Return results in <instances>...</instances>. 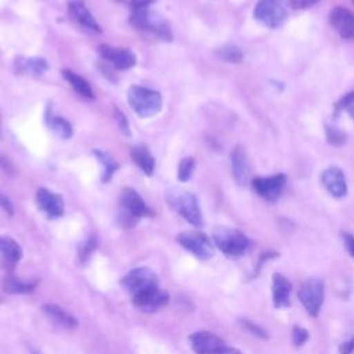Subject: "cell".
Segmentation results:
<instances>
[{"label":"cell","mask_w":354,"mask_h":354,"mask_svg":"<svg viewBox=\"0 0 354 354\" xmlns=\"http://www.w3.org/2000/svg\"><path fill=\"white\" fill-rule=\"evenodd\" d=\"M214 246L230 259L242 257L250 248V239L241 230L232 227H216L212 232Z\"/></svg>","instance_id":"1"},{"label":"cell","mask_w":354,"mask_h":354,"mask_svg":"<svg viewBox=\"0 0 354 354\" xmlns=\"http://www.w3.org/2000/svg\"><path fill=\"white\" fill-rule=\"evenodd\" d=\"M166 201L169 206L191 225L202 227L203 217L201 206L196 196L192 192H188L177 187H171L166 191Z\"/></svg>","instance_id":"2"},{"label":"cell","mask_w":354,"mask_h":354,"mask_svg":"<svg viewBox=\"0 0 354 354\" xmlns=\"http://www.w3.org/2000/svg\"><path fill=\"white\" fill-rule=\"evenodd\" d=\"M127 102L138 116L149 118L160 111L162 95L142 86H130L127 90Z\"/></svg>","instance_id":"3"},{"label":"cell","mask_w":354,"mask_h":354,"mask_svg":"<svg viewBox=\"0 0 354 354\" xmlns=\"http://www.w3.org/2000/svg\"><path fill=\"white\" fill-rule=\"evenodd\" d=\"M120 221L126 227L134 225L142 217H148L152 214L151 209L147 206L141 195L130 187L122 189L120 199Z\"/></svg>","instance_id":"4"},{"label":"cell","mask_w":354,"mask_h":354,"mask_svg":"<svg viewBox=\"0 0 354 354\" xmlns=\"http://www.w3.org/2000/svg\"><path fill=\"white\" fill-rule=\"evenodd\" d=\"M297 297L310 317H318L325 300V285L319 278H307L299 288Z\"/></svg>","instance_id":"5"},{"label":"cell","mask_w":354,"mask_h":354,"mask_svg":"<svg viewBox=\"0 0 354 354\" xmlns=\"http://www.w3.org/2000/svg\"><path fill=\"white\" fill-rule=\"evenodd\" d=\"M122 288L129 293L131 299L136 296L159 286V281L156 274L148 267H137L130 270L122 279Z\"/></svg>","instance_id":"6"},{"label":"cell","mask_w":354,"mask_h":354,"mask_svg":"<svg viewBox=\"0 0 354 354\" xmlns=\"http://www.w3.org/2000/svg\"><path fill=\"white\" fill-rule=\"evenodd\" d=\"M253 17L264 26L275 29L281 26L288 17L286 4L283 0H259L253 10Z\"/></svg>","instance_id":"7"},{"label":"cell","mask_w":354,"mask_h":354,"mask_svg":"<svg viewBox=\"0 0 354 354\" xmlns=\"http://www.w3.org/2000/svg\"><path fill=\"white\" fill-rule=\"evenodd\" d=\"M177 241L199 260H209L214 254L213 241L201 231H183L178 234Z\"/></svg>","instance_id":"8"},{"label":"cell","mask_w":354,"mask_h":354,"mask_svg":"<svg viewBox=\"0 0 354 354\" xmlns=\"http://www.w3.org/2000/svg\"><path fill=\"white\" fill-rule=\"evenodd\" d=\"M286 185V176L282 173L268 176V177H254L252 180V187L254 192L268 202L277 201L283 192Z\"/></svg>","instance_id":"9"},{"label":"cell","mask_w":354,"mask_h":354,"mask_svg":"<svg viewBox=\"0 0 354 354\" xmlns=\"http://www.w3.org/2000/svg\"><path fill=\"white\" fill-rule=\"evenodd\" d=\"M188 340L195 354H221L227 346L220 336L209 330H196L189 335Z\"/></svg>","instance_id":"10"},{"label":"cell","mask_w":354,"mask_h":354,"mask_svg":"<svg viewBox=\"0 0 354 354\" xmlns=\"http://www.w3.org/2000/svg\"><path fill=\"white\" fill-rule=\"evenodd\" d=\"M169 295L167 292H165L163 289H160L159 286L152 288L138 296H136L134 299H131L134 307L142 313L147 314H152V313H158L159 310L165 308L169 303Z\"/></svg>","instance_id":"11"},{"label":"cell","mask_w":354,"mask_h":354,"mask_svg":"<svg viewBox=\"0 0 354 354\" xmlns=\"http://www.w3.org/2000/svg\"><path fill=\"white\" fill-rule=\"evenodd\" d=\"M329 22L342 39L354 40V12L336 6L329 11Z\"/></svg>","instance_id":"12"},{"label":"cell","mask_w":354,"mask_h":354,"mask_svg":"<svg viewBox=\"0 0 354 354\" xmlns=\"http://www.w3.org/2000/svg\"><path fill=\"white\" fill-rule=\"evenodd\" d=\"M41 313L53 325H55L59 329L73 330L77 328L76 317L62 306H58L54 303H46L41 306Z\"/></svg>","instance_id":"13"},{"label":"cell","mask_w":354,"mask_h":354,"mask_svg":"<svg viewBox=\"0 0 354 354\" xmlns=\"http://www.w3.org/2000/svg\"><path fill=\"white\" fill-rule=\"evenodd\" d=\"M98 53L104 59L109 61L115 68H118L120 71L130 69L136 65V55L129 48L101 44L98 47Z\"/></svg>","instance_id":"14"},{"label":"cell","mask_w":354,"mask_h":354,"mask_svg":"<svg viewBox=\"0 0 354 354\" xmlns=\"http://www.w3.org/2000/svg\"><path fill=\"white\" fill-rule=\"evenodd\" d=\"M36 203H37V207L48 218H58L64 214V201H62L61 195H58L47 188L37 189Z\"/></svg>","instance_id":"15"},{"label":"cell","mask_w":354,"mask_h":354,"mask_svg":"<svg viewBox=\"0 0 354 354\" xmlns=\"http://www.w3.org/2000/svg\"><path fill=\"white\" fill-rule=\"evenodd\" d=\"M292 283L290 281L279 272L272 274L271 279V296L272 306L278 310L288 308L290 306V295H292Z\"/></svg>","instance_id":"16"},{"label":"cell","mask_w":354,"mask_h":354,"mask_svg":"<svg viewBox=\"0 0 354 354\" xmlns=\"http://www.w3.org/2000/svg\"><path fill=\"white\" fill-rule=\"evenodd\" d=\"M321 181L326 191L335 196L342 198L347 194V183L343 171L337 166H330L322 171Z\"/></svg>","instance_id":"17"},{"label":"cell","mask_w":354,"mask_h":354,"mask_svg":"<svg viewBox=\"0 0 354 354\" xmlns=\"http://www.w3.org/2000/svg\"><path fill=\"white\" fill-rule=\"evenodd\" d=\"M22 259V248L19 243L10 236H0V263L8 271H12L14 267Z\"/></svg>","instance_id":"18"},{"label":"cell","mask_w":354,"mask_h":354,"mask_svg":"<svg viewBox=\"0 0 354 354\" xmlns=\"http://www.w3.org/2000/svg\"><path fill=\"white\" fill-rule=\"evenodd\" d=\"M231 169L235 181L239 185H246L250 180V165L245 149L236 145L231 152Z\"/></svg>","instance_id":"19"},{"label":"cell","mask_w":354,"mask_h":354,"mask_svg":"<svg viewBox=\"0 0 354 354\" xmlns=\"http://www.w3.org/2000/svg\"><path fill=\"white\" fill-rule=\"evenodd\" d=\"M68 10L71 17L83 28L93 30V32H101L100 24L95 21L93 14L88 11V8L82 3L80 0H69L68 1Z\"/></svg>","instance_id":"20"},{"label":"cell","mask_w":354,"mask_h":354,"mask_svg":"<svg viewBox=\"0 0 354 354\" xmlns=\"http://www.w3.org/2000/svg\"><path fill=\"white\" fill-rule=\"evenodd\" d=\"M130 155H131L133 162H134L147 176H152L153 169H155V159H153V156L151 155L149 149H148L144 144L134 145V147L131 148Z\"/></svg>","instance_id":"21"},{"label":"cell","mask_w":354,"mask_h":354,"mask_svg":"<svg viewBox=\"0 0 354 354\" xmlns=\"http://www.w3.org/2000/svg\"><path fill=\"white\" fill-rule=\"evenodd\" d=\"M37 285V281H22L21 278L15 277L14 274H8L3 279V290L10 295H21V293H29L35 290Z\"/></svg>","instance_id":"22"},{"label":"cell","mask_w":354,"mask_h":354,"mask_svg":"<svg viewBox=\"0 0 354 354\" xmlns=\"http://www.w3.org/2000/svg\"><path fill=\"white\" fill-rule=\"evenodd\" d=\"M15 68L17 72L41 75L47 71L48 65L43 58H18L15 59Z\"/></svg>","instance_id":"23"},{"label":"cell","mask_w":354,"mask_h":354,"mask_svg":"<svg viewBox=\"0 0 354 354\" xmlns=\"http://www.w3.org/2000/svg\"><path fill=\"white\" fill-rule=\"evenodd\" d=\"M62 75L66 79V82L75 88V91L77 94H80L82 97H86V98H93L94 97L91 86H90V83L86 79H83L82 76H79L75 72L68 71V69L62 71Z\"/></svg>","instance_id":"24"},{"label":"cell","mask_w":354,"mask_h":354,"mask_svg":"<svg viewBox=\"0 0 354 354\" xmlns=\"http://www.w3.org/2000/svg\"><path fill=\"white\" fill-rule=\"evenodd\" d=\"M50 112H47V124L51 127V130L59 136L61 138H69L72 136V126L69 124L68 120H65L64 118L61 116H55L53 115V111L51 108H48Z\"/></svg>","instance_id":"25"},{"label":"cell","mask_w":354,"mask_h":354,"mask_svg":"<svg viewBox=\"0 0 354 354\" xmlns=\"http://www.w3.org/2000/svg\"><path fill=\"white\" fill-rule=\"evenodd\" d=\"M93 153L98 158V160L101 162V165H102V167H104L102 181H104V183H106L108 180H111L112 174L118 170L119 163H118V162H116L111 155H108L106 152H102V151H100V149H94V151H93Z\"/></svg>","instance_id":"26"},{"label":"cell","mask_w":354,"mask_h":354,"mask_svg":"<svg viewBox=\"0 0 354 354\" xmlns=\"http://www.w3.org/2000/svg\"><path fill=\"white\" fill-rule=\"evenodd\" d=\"M216 54L225 62H241L242 58H243V53L241 51V48H238L236 46H232V44H227V46H223L220 48L216 50Z\"/></svg>","instance_id":"27"},{"label":"cell","mask_w":354,"mask_h":354,"mask_svg":"<svg viewBox=\"0 0 354 354\" xmlns=\"http://www.w3.org/2000/svg\"><path fill=\"white\" fill-rule=\"evenodd\" d=\"M239 325L243 330H246L249 335L260 339V340H267L268 339V332L261 326L259 325L257 322L252 321V319H248V318H241L239 319Z\"/></svg>","instance_id":"28"},{"label":"cell","mask_w":354,"mask_h":354,"mask_svg":"<svg viewBox=\"0 0 354 354\" xmlns=\"http://www.w3.org/2000/svg\"><path fill=\"white\" fill-rule=\"evenodd\" d=\"M97 248V238L95 235H90L87 239H84L80 245H79V249H77V256H79V260L82 264H86L91 254L94 253Z\"/></svg>","instance_id":"29"},{"label":"cell","mask_w":354,"mask_h":354,"mask_svg":"<svg viewBox=\"0 0 354 354\" xmlns=\"http://www.w3.org/2000/svg\"><path fill=\"white\" fill-rule=\"evenodd\" d=\"M194 167H195V159L188 156V158H184L181 159L180 165H178V180L180 181H188L192 171H194Z\"/></svg>","instance_id":"30"},{"label":"cell","mask_w":354,"mask_h":354,"mask_svg":"<svg viewBox=\"0 0 354 354\" xmlns=\"http://www.w3.org/2000/svg\"><path fill=\"white\" fill-rule=\"evenodd\" d=\"M310 337V333L306 328L300 326V325H295L292 328V333H290V339L295 347H301L304 343H307Z\"/></svg>","instance_id":"31"},{"label":"cell","mask_w":354,"mask_h":354,"mask_svg":"<svg viewBox=\"0 0 354 354\" xmlns=\"http://www.w3.org/2000/svg\"><path fill=\"white\" fill-rule=\"evenodd\" d=\"M336 109L346 111L354 119V91L344 94L336 104Z\"/></svg>","instance_id":"32"},{"label":"cell","mask_w":354,"mask_h":354,"mask_svg":"<svg viewBox=\"0 0 354 354\" xmlns=\"http://www.w3.org/2000/svg\"><path fill=\"white\" fill-rule=\"evenodd\" d=\"M326 138H328V142L330 145H335V147H340L342 144H344L346 141V134L335 127H326Z\"/></svg>","instance_id":"33"},{"label":"cell","mask_w":354,"mask_h":354,"mask_svg":"<svg viewBox=\"0 0 354 354\" xmlns=\"http://www.w3.org/2000/svg\"><path fill=\"white\" fill-rule=\"evenodd\" d=\"M115 119H116L120 130L123 131V134L129 136L130 134V131H129V122H127V119L124 118V115L119 109H115Z\"/></svg>","instance_id":"34"},{"label":"cell","mask_w":354,"mask_h":354,"mask_svg":"<svg viewBox=\"0 0 354 354\" xmlns=\"http://www.w3.org/2000/svg\"><path fill=\"white\" fill-rule=\"evenodd\" d=\"M337 351L339 354H354V336L340 343L337 347Z\"/></svg>","instance_id":"35"},{"label":"cell","mask_w":354,"mask_h":354,"mask_svg":"<svg viewBox=\"0 0 354 354\" xmlns=\"http://www.w3.org/2000/svg\"><path fill=\"white\" fill-rule=\"evenodd\" d=\"M319 0H288L289 6H292L295 10H304L308 8L311 6H314L315 3H318Z\"/></svg>","instance_id":"36"},{"label":"cell","mask_w":354,"mask_h":354,"mask_svg":"<svg viewBox=\"0 0 354 354\" xmlns=\"http://www.w3.org/2000/svg\"><path fill=\"white\" fill-rule=\"evenodd\" d=\"M342 238H343V243H344L346 250L354 259V236L351 234H348V232H343Z\"/></svg>","instance_id":"37"},{"label":"cell","mask_w":354,"mask_h":354,"mask_svg":"<svg viewBox=\"0 0 354 354\" xmlns=\"http://www.w3.org/2000/svg\"><path fill=\"white\" fill-rule=\"evenodd\" d=\"M0 207H1L6 213H8L10 216L14 214V206H12L11 201H10L6 195H3V194H0Z\"/></svg>","instance_id":"38"},{"label":"cell","mask_w":354,"mask_h":354,"mask_svg":"<svg viewBox=\"0 0 354 354\" xmlns=\"http://www.w3.org/2000/svg\"><path fill=\"white\" fill-rule=\"evenodd\" d=\"M221 354H243V353H242V351H239V350H238V348H235V347H230V346H225Z\"/></svg>","instance_id":"39"},{"label":"cell","mask_w":354,"mask_h":354,"mask_svg":"<svg viewBox=\"0 0 354 354\" xmlns=\"http://www.w3.org/2000/svg\"><path fill=\"white\" fill-rule=\"evenodd\" d=\"M353 3H354V0H353Z\"/></svg>","instance_id":"40"}]
</instances>
